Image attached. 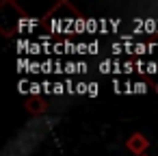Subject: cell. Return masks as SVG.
<instances>
[{
	"instance_id": "cell-1",
	"label": "cell",
	"mask_w": 158,
	"mask_h": 156,
	"mask_svg": "<svg viewBox=\"0 0 158 156\" xmlns=\"http://www.w3.org/2000/svg\"><path fill=\"white\" fill-rule=\"evenodd\" d=\"M80 18L82 13L74 5H69L67 0H61L41 18V26L52 35H74V26Z\"/></svg>"
},
{
	"instance_id": "cell-2",
	"label": "cell",
	"mask_w": 158,
	"mask_h": 156,
	"mask_svg": "<svg viewBox=\"0 0 158 156\" xmlns=\"http://www.w3.org/2000/svg\"><path fill=\"white\" fill-rule=\"evenodd\" d=\"M126 150L134 156H145V152L149 150V139L143 132H132L126 139Z\"/></svg>"
},
{
	"instance_id": "cell-3",
	"label": "cell",
	"mask_w": 158,
	"mask_h": 156,
	"mask_svg": "<svg viewBox=\"0 0 158 156\" xmlns=\"http://www.w3.org/2000/svg\"><path fill=\"white\" fill-rule=\"evenodd\" d=\"M24 108L31 113V115H44L46 111H48V104H46V100L44 98H26V102H24Z\"/></svg>"
},
{
	"instance_id": "cell-4",
	"label": "cell",
	"mask_w": 158,
	"mask_h": 156,
	"mask_svg": "<svg viewBox=\"0 0 158 156\" xmlns=\"http://www.w3.org/2000/svg\"><path fill=\"white\" fill-rule=\"evenodd\" d=\"M113 67H115V59H104L100 63V72L102 74H113Z\"/></svg>"
},
{
	"instance_id": "cell-5",
	"label": "cell",
	"mask_w": 158,
	"mask_h": 156,
	"mask_svg": "<svg viewBox=\"0 0 158 156\" xmlns=\"http://www.w3.org/2000/svg\"><path fill=\"white\" fill-rule=\"evenodd\" d=\"M98 31H100V20H95V18H87V33L95 35Z\"/></svg>"
},
{
	"instance_id": "cell-6",
	"label": "cell",
	"mask_w": 158,
	"mask_h": 156,
	"mask_svg": "<svg viewBox=\"0 0 158 156\" xmlns=\"http://www.w3.org/2000/svg\"><path fill=\"white\" fill-rule=\"evenodd\" d=\"M154 31H158V20L147 18V20H145V33H147V35H152Z\"/></svg>"
},
{
	"instance_id": "cell-7",
	"label": "cell",
	"mask_w": 158,
	"mask_h": 156,
	"mask_svg": "<svg viewBox=\"0 0 158 156\" xmlns=\"http://www.w3.org/2000/svg\"><path fill=\"white\" fill-rule=\"evenodd\" d=\"M134 54H136V57H143V54H149V52H147V44H143V41H139V44H134Z\"/></svg>"
},
{
	"instance_id": "cell-8",
	"label": "cell",
	"mask_w": 158,
	"mask_h": 156,
	"mask_svg": "<svg viewBox=\"0 0 158 156\" xmlns=\"http://www.w3.org/2000/svg\"><path fill=\"white\" fill-rule=\"evenodd\" d=\"M63 46H65V54H74V52H76V46H78V44H74V41H69V39L65 37V39H63Z\"/></svg>"
},
{
	"instance_id": "cell-9",
	"label": "cell",
	"mask_w": 158,
	"mask_h": 156,
	"mask_svg": "<svg viewBox=\"0 0 158 156\" xmlns=\"http://www.w3.org/2000/svg\"><path fill=\"white\" fill-rule=\"evenodd\" d=\"M76 72H78V63L67 61V63H65V74H69V76H72V74H76Z\"/></svg>"
},
{
	"instance_id": "cell-10",
	"label": "cell",
	"mask_w": 158,
	"mask_h": 156,
	"mask_svg": "<svg viewBox=\"0 0 158 156\" xmlns=\"http://www.w3.org/2000/svg\"><path fill=\"white\" fill-rule=\"evenodd\" d=\"M100 89H98V82H89V89H87V95L89 98H98Z\"/></svg>"
},
{
	"instance_id": "cell-11",
	"label": "cell",
	"mask_w": 158,
	"mask_h": 156,
	"mask_svg": "<svg viewBox=\"0 0 158 156\" xmlns=\"http://www.w3.org/2000/svg\"><path fill=\"white\" fill-rule=\"evenodd\" d=\"M108 48H110V52H113V54H121V52H126L123 44H117V41H115V44H110Z\"/></svg>"
},
{
	"instance_id": "cell-12",
	"label": "cell",
	"mask_w": 158,
	"mask_h": 156,
	"mask_svg": "<svg viewBox=\"0 0 158 156\" xmlns=\"http://www.w3.org/2000/svg\"><path fill=\"white\" fill-rule=\"evenodd\" d=\"M28 72L31 74H39V72H44V67H41V63H28Z\"/></svg>"
},
{
	"instance_id": "cell-13",
	"label": "cell",
	"mask_w": 158,
	"mask_h": 156,
	"mask_svg": "<svg viewBox=\"0 0 158 156\" xmlns=\"http://www.w3.org/2000/svg\"><path fill=\"white\" fill-rule=\"evenodd\" d=\"M87 89H89L87 82H76V93L78 95H87Z\"/></svg>"
},
{
	"instance_id": "cell-14",
	"label": "cell",
	"mask_w": 158,
	"mask_h": 156,
	"mask_svg": "<svg viewBox=\"0 0 158 156\" xmlns=\"http://www.w3.org/2000/svg\"><path fill=\"white\" fill-rule=\"evenodd\" d=\"M63 93H67L65 85L63 82H54V95H63Z\"/></svg>"
},
{
	"instance_id": "cell-15",
	"label": "cell",
	"mask_w": 158,
	"mask_h": 156,
	"mask_svg": "<svg viewBox=\"0 0 158 156\" xmlns=\"http://www.w3.org/2000/svg\"><path fill=\"white\" fill-rule=\"evenodd\" d=\"M134 93H147V85L141 80V82H134Z\"/></svg>"
},
{
	"instance_id": "cell-16",
	"label": "cell",
	"mask_w": 158,
	"mask_h": 156,
	"mask_svg": "<svg viewBox=\"0 0 158 156\" xmlns=\"http://www.w3.org/2000/svg\"><path fill=\"white\" fill-rule=\"evenodd\" d=\"M145 72H147V74H158V63H156V61H149L147 67H145Z\"/></svg>"
},
{
	"instance_id": "cell-17",
	"label": "cell",
	"mask_w": 158,
	"mask_h": 156,
	"mask_svg": "<svg viewBox=\"0 0 158 156\" xmlns=\"http://www.w3.org/2000/svg\"><path fill=\"white\" fill-rule=\"evenodd\" d=\"M100 52V41H89V54H98Z\"/></svg>"
},
{
	"instance_id": "cell-18",
	"label": "cell",
	"mask_w": 158,
	"mask_h": 156,
	"mask_svg": "<svg viewBox=\"0 0 158 156\" xmlns=\"http://www.w3.org/2000/svg\"><path fill=\"white\" fill-rule=\"evenodd\" d=\"M136 67H134V61H126L123 63V74H132Z\"/></svg>"
},
{
	"instance_id": "cell-19",
	"label": "cell",
	"mask_w": 158,
	"mask_h": 156,
	"mask_svg": "<svg viewBox=\"0 0 158 156\" xmlns=\"http://www.w3.org/2000/svg\"><path fill=\"white\" fill-rule=\"evenodd\" d=\"M65 89H67V93H69V95H74V93H76V85L72 82V78H67V82H65Z\"/></svg>"
},
{
	"instance_id": "cell-20",
	"label": "cell",
	"mask_w": 158,
	"mask_h": 156,
	"mask_svg": "<svg viewBox=\"0 0 158 156\" xmlns=\"http://www.w3.org/2000/svg\"><path fill=\"white\" fill-rule=\"evenodd\" d=\"M39 52H44V50H41V46H39V44H31L28 54H39Z\"/></svg>"
},
{
	"instance_id": "cell-21",
	"label": "cell",
	"mask_w": 158,
	"mask_h": 156,
	"mask_svg": "<svg viewBox=\"0 0 158 156\" xmlns=\"http://www.w3.org/2000/svg\"><path fill=\"white\" fill-rule=\"evenodd\" d=\"M41 67H44V74H50V72H54V70H52V61H46V63H41Z\"/></svg>"
},
{
	"instance_id": "cell-22",
	"label": "cell",
	"mask_w": 158,
	"mask_h": 156,
	"mask_svg": "<svg viewBox=\"0 0 158 156\" xmlns=\"http://www.w3.org/2000/svg\"><path fill=\"white\" fill-rule=\"evenodd\" d=\"M113 91L115 93H121V87H119V80L117 78H113Z\"/></svg>"
},
{
	"instance_id": "cell-23",
	"label": "cell",
	"mask_w": 158,
	"mask_h": 156,
	"mask_svg": "<svg viewBox=\"0 0 158 156\" xmlns=\"http://www.w3.org/2000/svg\"><path fill=\"white\" fill-rule=\"evenodd\" d=\"M87 70H89V67H87V63H82V61H80V63H78V72H80V74H87Z\"/></svg>"
},
{
	"instance_id": "cell-24",
	"label": "cell",
	"mask_w": 158,
	"mask_h": 156,
	"mask_svg": "<svg viewBox=\"0 0 158 156\" xmlns=\"http://www.w3.org/2000/svg\"><path fill=\"white\" fill-rule=\"evenodd\" d=\"M110 28L117 31V28H119V20H110Z\"/></svg>"
},
{
	"instance_id": "cell-25",
	"label": "cell",
	"mask_w": 158,
	"mask_h": 156,
	"mask_svg": "<svg viewBox=\"0 0 158 156\" xmlns=\"http://www.w3.org/2000/svg\"><path fill=\"white\" fill-rule=\"evenodd\" d=\"M156 91H158V85H156Z\"/></svg>"
}]
</instances>
